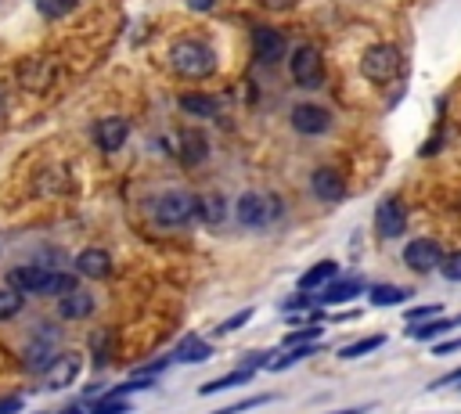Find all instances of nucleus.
<instances>
[{"mask_svg": "<svg viewBox=\"0 0 461 414\" xmlns=\"http://www.w3.org/2000/svg\"><path fill=\"white\" fill-rule=\"evenodd\" d=\"M371 403H360V407H342V410H331V414H367Z\"/></svg>", "mask_w": 461, "mask_h": 414, "instance_id": "79ce46f5", "label": "nucleus"}, {"mask_svg": "<svg viewBox=\"0 0 461 414\" xmlns=\"http://www.w3.org/2000/svg\"><path fill=\"white\" fill-rule=\"evenodd\" d=\"M108 335H94V364H97V371L108 364Z\"/></svg>", "mask_w": 461, "mask_h": 414, "instance_id": "473e14b6", "label": "nucleus"}, {"mask_svg": "<svg viewBox=\"0 0 461 414\" xmlns=\"http://www.w3.org/2000/svg\"><path fill=\"white\" fill-rule=\"evenodd\" d=\"M169 68L180 79H202L216 72V50L205 40H180L169 47Z\"/></svg>", "mask_w": 461, "mask_h": 414, "instance_id": "f03ea898", "label": "nucleus"}, {"mask_svg": "<svg viewBox=\"0 0 461 414\" xmlns=\"http://www.w3.org/2000/svg\"><path fill=\"white\" fill-rule=\"evenodd\" d=\"M457 349H461V335H457V338H450V342H436V346H432V353H436V356H450V353H457Z\"/></svg>", "mask_w": 461, "mask_h": 414, "instance_id": "e433bc0d", "label": "nucleus"}, {"mask_svg": "<svg viewBox=\"0 0 461 414\" xmlns=\"http://www.w3.org/2000/svg\"><path fill=\"white\" fill-rule=\"evenodd\" d=\"M439 270H443V277H447V281H461V248H457V252H450V256L443 259V266H439Z\"/></svg>", "mask_w": 461, "mask_h": 414, "instance_id": "2f4dec72", "label": "nucleus"}, {"mask_svg": "<svg viewBox=\"0 0 461 414\" xmlns=\"http://www.w3.org/2000/svg\"><path fill=\"white\" fill-rule=\"evenodd\" d=\"M339 277V263L335 259H321V263H313L310 270H303V277H299V292H321L328 281H335Z\"/></svg>", "mask_w": 461, "mask_h": 414, "instance_id": "f3484780", "label": "nucleus"}, {"mask_svg": "<svg viewBox=\"0 0 461 414\" xmlns=\"http://www.w3.org/2000/svg\"><path fill=\"white\" fill-rule=\"evenodd\" d=\"M238 220L245 223V227H252V230H259V227H267L277 212H281V202L277 198H267V194H256V191H249V194H241L238 198Z\"/></svg>", "mask_w": 461, "mask_h": 414, "instance_id": "423d86ee", "label": "nucleus"}, {"mask_svg": "<svg viewBox=\"0 0 461 414\" xmlns=\"http://www.w3.org/2000/svg\"><path fill=\"white\" fill-rule=\"evenodd\" d=\"M270 400H277L274 392H259V396H249V400H238V403H227V407H220V410H212V414H241V410H252V407H263V403H270Z\"/></svg>", "mask_w": 461, "mask_h": 414, "instance_id": "cd10ccee", "label": "nucleus"}, {"mask_svg": "<svg viewBox=\"0 0 461 414\" xmlns=\"http://www.w3.org/2000/svg\"><path fill=\"white\" fill-rule=\"evenodd\" d=\"M58 356H61V353H58V335H54V331L32 335V338L25 342V349H22V364H25V371H47Z\"/></svg>", "mask_w": 461, "mask_h": 414, "instance_id": "0eeeda50", "label": "nucleus"}, {"mask_svg": "<svg viewBox=\"0 0 461 414\" xmlns=\"http://www.w3.org/2000/svg\"><path fill=\"white\" fill-rule=\"evenodd\" d=\"M259 4H267V7H274V11H288V7H295V0H259Z\"/></svg>", "mask_w": 461, "mask_h": 414, "instance_id": "ea45409f", "label": "nucleus"}, {"mask_svg": "<svg viewBox=\"0 0 461 414\" xmlns=\"http://www.w3.org/2000/svg\"><path fill=\"white\" fill-rule=\"evenodd\" d=\"M202 220L205 223H220L223 220V202L220 198H202Z\"/></svg>", "mask_w": 461, "mask_h": 414, "instance_id": "7c9ffc66", "label": "nucleus"}, {"mask_svg": "<svg viewBox=\"0 0 461 414\" xmlns=\"http://www.w3.org/2000/svg\"><path fill=\"white\" fill-rule=\"evenodd\" d=\"M447 385H461V367H454V371H447V374H439L429 389H447Z\"/></svg>", "mask_w": 461, "mask_h": 414, "instance_id": "c9c22d12", "label": "nucleus"}, {"mask_svg": "<svg viewBox=\"0 0 461 414\" xmlns=\"http://www.w3.org/2000/svg\"><path fill=\"white\" fill-rule=\"evenodd\" d=\"M11 288H18L22 295H65L76 288V277L68 270H58V266H43V263H25V266H14L7 274Z\"/></svg>", "mask_w": 461, "mask_h": 414, "instance_id": "f257e3e1", "label": "nucleus"}, {"mask_svg": "<svg viewBox=\"0 0 461 414\" xmlns=\"http://www.w3.org/2000/svg\"><path fill=\"white\" fill-rule=\"evenodd\" d=\"M205 155H209V144H205V137H202L198 130L184 133V140H180V158H184L187 166H198Z\"/></svg>", "mask_w": 461, "mask_h": 414, "instance_id": "5701e85b", "label": "nucleus"}, {"mask_svg": "<svg viewBox=\"0 0 461 414\" xmlns=\"http://www.w3.org/2000/svg\"><path fill=\"white\" fill-rule=\"evenodd\" d=\"M83 371V356L79 353H61L47 371H43V385L47 389H68Z\"/></svg>", "mask_w": 461, "mask_h": 414, "instance_id": "ddd939ff", "label": "nucleus"}, {"mask_svg": "<svg viewBox=\"0 0 461 414\" xmlns=\"http://www.w3.org/2000/svg\"><path fill=\"white\" fill-rule=\"evenodd\" d=\"M108 270H112V259L101 248H83L76 256V274H83V277H104Z\"/></svg>", "mask_w": 461, "mask_h": 414, "instance_id": "a211bd4d", "label": "nucleus"}, {"mask_svg": "<svg viewBox=\"0 0 461 414\" xmlns=\"http://www.w3.org/2000/svg\"><path fill=\"white\" fill-rule=\"evenodd\" d=\"M403 299H407V292H403V288H396V284H375V288L367 292V302H371V306H378V310L396 306V302H403Z\"/></svg>", "mask_w": 461, "mask_h": 414, "instance_id": "b1692460", "label": "nucleus"}, {"mask_svg": "<svg viewBox=\"0 0 461 414\" xmlns=\"http://www.w3.org/2000/svg\"><path fill=\"white\" fill-rule=\"evenodd\" d=\"M403 263H407V270H414V274H429V270L443 266V248H439L432 238H414V241H407V248H403Z\"/></svg>", "mask_w": 461, "mask_h": 414, "instance_id": "1a4fd4ad", "label": "nucleus"}, {"mask_svg": "<svg viewBox=\"0 0 461 414\" xmlns=\"http://www.w3.org/2000/svg\"><path fill=\"white\" fill-rule=\"evenodd\" d=\"M439 310H443L439 302H429V306H418V310H407V313H403V320H407V324H425V320H432V317H439Z\"/></svg>", "mask_w": 461, "mask_h": 414, "instance_id": "c756f323", "label": "nucleus"}, {"mask_svg": "<svg viewBox=\"0 0 461 414\" xmlns=\"http://www.w3.org/2000/svg\"><path fill=\"white\" fill-rule=\"evenodd\" d=\"M360 72L375 83V86H389L403 76V54L393 47V43H375L364 50L360 58Z\"/></svg>", "mask_w": 461, "mask_h": 414, "instance_id": "7ed1b4c3", "label": "nucleus"}, {"mask_svg": "<svg viewBox=\"0 0 461 414\" xmlns=\"http://www.w3.org/2000/svg\"><path fill=\"white\" fill-rule=\"evenodd\" d=\"M252 367H238V371H230V374H223V378H212V382H205L198 392L202 396H212V392H223V389H234V385H245V382H252Z\"/></svg>", "mask_w": 461, "mask_h": 414, "instance_id": "4be33fe9", "label": "nucleus"}, {"mask_svg": "<svg viewBox=\"0 0 461 414\" xmlns=\"http://www.w3.org/2000/svg\"><path fill=\"white\" fill-rule=\"evenodd\" d=\"M375 227H378L382 238H400V234L407 230V209H403V202H400V198L378 202V209H375Z\"/></svg>", "mask_w": 461, "mask_h": 414, "instance_id": "f8f14e48", "label": "nucleus"}, {"mask_svg": "<svg viewBox=\"0 0 461 414\" xmlns=\"http://www.w3.org/2000/svg\"><path fill=\"white\" fill-rule=\"evenodd\" d=\"M382 342H385V335H367V338H360V342L342 346V349H339V356H342V360H357V356H367V353L382 349Z\"/></svg>", "mask_w": 461, "mask_h": 414, "instance_id": "393cba45", "label": "nucleus"}, {"mask_svg": "<svg viewBox=\"0 0 461 414\" xmlns=\"http://www.w3.org/2000/svg\"><path fill=\"white\" fill-rule=\"evenodd\" d=\"M364 288H367L364 277H335V281H328V284L321 288V302H328V306L349 302V299H357Z\"/></svg>", "mask_w": 461, "mask_h": 414, "instance_id": "dca6fc26", "label": "nucleus"}, {"mask_svg": "<svg viewBox=\"0 0 461 414\" xmlns=\"http://www.w3.org/2000/svg\"><path fill=\"white\" fill-rule=\"evenodd\" d=\"M328 126H331L328 108H321V104H313V101L292 108V130L303 133V137H321Z\"/></svg>", "mask_w": 461, "mask_h": 414, "instance_id": "9d476101", "label": "nucleus"}, {"mask_svg": "<svg viewBox=\"0 0 461 414\" xmlns=\"http://www.w3.org/2000/svg\"><path fill=\"white\" fill-rule=\"evenodd\" d=\"M187 7L191 11H209V7H216V0H187Z\"/></svg>", "mask_w": 461, "mask_h": 414, "instance_id": "a19ab883", "label": "nucleus"}, {"mask_svg": "<svg viewBox=\"0 0 461 414\" xmlns=\"http://www.w3.org/2000/svg\"><path fill=\"white\" fill-rule=\"evenodd\" d=\"M310 191H313L321 202H339V198H346V184H342V176H339L331 166H317V169H313Z\"/></svg>", "mask_w": 461, "mask_h": 414, "instance_id": "4468645a", "label": "nucleus"}, {"mask_svg": "<svg viewBox=\"0 0 461 414\" xmlns=\"http://www.w3.org/2000/svg\"><path fill=\"white\" fill-rule=\"evenodd\" d=\"M180 108H184L187 115H198V119H212V115L220 112V101H216L212 94H198V90H187V94H180Z\"/></svg>", "mask_w": 461, "mask_h": 414, "instance_id": "6ab92c4d", "label": "nucleus"}, {"mask_svg": "<svg viewBox=\"0 0 461 414\" xmlns=\"http://www.w3.org/2000/svg\"><path fill=\"white\" fill-rule=\"evenodd\" d=\"M252 50H256V61L259 65H277L285 58V50H288L285 32L274 29V25H256L252 29Z\"/></svg>", "mask_w": 461, "mask_h": 414, "instance_id": "6e6552de", "label": "nucleus"}, {"mask_svg": "<svg viewBox=\"0 0 461 414\" xmlns=\"http://www.w3.org/2000/svg\"><path fill=\"white\" fill-rule=\"evenodd\" d=\"M155 220L166 223V227H184V223H194L202 220V198L191 194V191H169L162 194L155 205H151Z\"/></svg>", "mask_w": 461, "mask_h": 414, "instance_id": "20e7f679", "label": "nucleus"}, {"mask_svg": "<svg viewBox=\"0 0 461 414\" xmlns=\"http://www.w3.org/2000/svg\"><path fill=\"white\" fill-rule=\"evenodd\" d=\"M18 310H22V292H18V288H4V292H0V320L14 317Z\"/></svg>", "mask_w": 461, "mask_h": 414, "instance_id": "c85d7f7f", "label": "nucleus"}, {"mask_svg": "<svg viewBox=\"0 0 461 414\" xmlns=\"http://www.w3.org/2000/svg\"><path fill=\"white\" fill-rule=\"evenodd\" d=\"M317 353H321V346H317V342L288 346V353H281V356H274V360H270V371H288V367H295V364H303V360H310V356H317Z\"/></svg>", "mask_w": 461, "mask_h": 414, "instance_id": "412c9836", "label": "nucleus"}, {"mask_svg": "<svg viewBox=\"0 0 461 414\" xmlns=\"http://www.w3.org/2000/svg\"><path fill=\"white\" fill-rule=\"evenodd\" d=\"M209 356H212V346H209L205 338H198V335L180 338V346L173 349V360H180V364H202V360H209Z\"/></svg>", "mask_w": 461, "mask_h": 414, "instance_id": "aec40b11", "label": "nucleus"}, {"mask_svg": "<svg viewBox=\"0 0 461 414\" xmlns=\"http://www.w3.org/2000/svg\"><path fill=\"white\" fill-rule=\"evenodd\" d=\"M126 137H130V122L122 115H104L94 122V144L101 151H119L126 144Z\"/></svg>", "mask_w": 461, "mask_h": 414, "instance_id": "9b49d317", "label": "nucleus"}, {"mask_svg": "<svg viewBox=\"0 0 461 414\" xmlns=\"http://www.w3.org/2000/svg\"><path fill=\"white\" fill-rule=\"evenodd\" d=\"M86 407H90V396L79 400V403H72V407H65V410H58V414H86Z\"/></svg>", "mask_w": 461, "mask_h": 414, "instance_id": "58836bf2", "label": "nucleus"}, {"mask_svg": "<svg viewBox=\"0 0 461 414\" xmlns=\"http://www.w3.org/2000/svg\"><path fill=\"white\" fill-rule=\"evenodd\" d=\"M317 338H321V324H306V328H292L281 338V346L288 349V346H303V342H317Z\"/></svg>", "mask_w": 461, "mask_h": 414, "instance_id": "bb28decb", "label": "nucleus"}, {"mask_svg": "<svg viewBox=\"0 0 461 414\" xmlns=\"http://www.w3.org/2000/svg\"><path fill=\"white\" fill-rule=\"evenodd\" d=\"M25 403H22V396H7V400H0V414H18Z\"/></svg>", "mask_w": 461, "mask_h": 414, "instance_id": "4c0bfd02", "label": "nucleus"}, {"mask_svg": "<svg viewBox=\"0 0 461 414\" xmlns=\"http://www.w3.org/2000/svg\"><path fill=\"white\" fill-rule=\"evenodd\" d=\"M58 313H61V320H86L94 313V295L76 284L72 292L58 295Z\"/></svg>", "mask_w": 461, "mask_h": 414, "instance_id": "2eb2a0df", "label": "nucleus"}, {"mask_svg": "<svg viewBox=\"0 0 461 414\" xmlns=\"http://www.w3.org/2000/svg\"><path fill=\"white\" fill-rule=\"evenodd\" d=\"M245 320H252V310H238V313H234L230 320H223V324L216 328V335H223V331H234V328H241Z\"/></svg>", "mask_w": 461, "mask_h": 414, "instance_id": "f704fd0d", "label": "nucleus"}, {"mask_svg": "<svg viewBox=\"0 0 461 414\" xmlns=\"http://www.w3.org/2000/svg\"><path fill=\"white\" fill-rule=\"evenodd\" d=\"M32 4H36V11H40L47 22H58V18H65L68 11H76L79 0H32Z\"/></svg>", "mask_w": 461, "mask_h": 414, "instance_id": "a878e982", "label": "nucleus"}, {"mask_svg": "<svg viewBox=\"0 0 461 414\" xmlns=\"http://www.w3.org/2000/svg\"><path fill=\"white\" fill-rule=\"evenodd\" d=\"M169 360H173V356H158V360H148L144 367H133V374H148V378H155V374H162V371L169 367Z\"/></svg>", "mask_w": 461, "mask_h": 414, "instance_id": "72a5a7b5", "label": "nucleus"}, {"mask_svg": "<svg viewBox=\"0 0 461 414\" xmlns=\"http://www.w3.org/2000/svg\"><path fill=\"white\" fill-rule=\"evenodd\" d=\"M288 68H292V79L306 90H317L324 83V61H321V50L313 43L295 47L292 58H288Z\"/></svg>", "mask_w": 461, "mask_h": 414, "instance_id": "39448f33", "label": "nucleus"}]
</instances>
